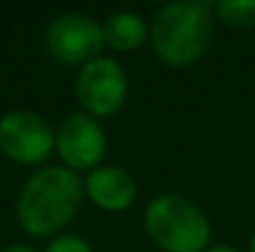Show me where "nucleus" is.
<instances>
[{
	"label": "nucleus",
	"mask_w": 255,
	"mask_h": 252,
	"mask_svg": "<svg viewBox=\"0 0 255 252\" xmlns=\"http://www.w3.org/2000/svg\"><path fill=\"white\" fill-rule=\"evenodd\" d=\"M85 178L70 168H37L20 188L15 200L17 225L30 238H57L82 210Z\"/></svg>",
	"instance_id": "obj_1"
},
{
	"label": "nucleus",
	"mask_w": 255,
	"mask_h": 252,
	"mask_svg": "<svg viewBox=\"0 0 255 252\" xmlns=\"http://www.w3.org/2000/svg\"><path fill=\"white\" fill-rule=\"evenodd\" d=\"M216 27L213 2L176 0L161 5L149 25V45L156 60L173 70L193 67L211 47Z\"/></svg>",
	"instance_id": "obj_2"
},
{
	"label": "nucleus",
	"mask_w": 255,
	"mask_h": 252,
	"mask_svg": "<svg viewBox=\"0 0 255 252\" xmlns=\"http://www.w3.org/2000/svg\"><path fill=\"white\" fill-rule=\"evenodd\" d=\"M144 230L161 252H206L211 243L206 213L181 193H161L146 203Z\"/></svg>",
	"instance_id": "obj_3"
},
{
	"label": "nucleus",
	"mask_w": 255,
	"mask_h": 252,
	"mask_svg": "<svg viewBox=\"0 0 255 252\" xmlns=\"http://www.w3.org/2000/svg\"><path fill=\"white\" fill-rule=\"evenodd\" d=\"M0 154L27 168H42L55 154V129L52 124L27 109H12L0 116Z\"/></svg>",
	"instance_id": "obj_4"
},
{
	"label": "nucleus",
	"mask_w": 255,
	"mask_h": 252,
	"mask_svg": "<svg viewBox=\"0 0 255 252\" xmlns=\"http://www.w3.org/2000/svg\"><path fill=\"white\" fill-rule=\"evenodd\" d=\"M129 94V77L122 62L114 57H97L80 67L75 80V96L80 111L89 114L92 119H109L127 104Z\"/></svg>",
	"instance_id": "obj_5"
},
{
	"label": "nucleus",
	"mask_w": 255,
	"mask_h": 252,
	"mask_svg": "<svg viewBox=\"0 0 255 252\" xmlns=\"http://www.w3.org/2000/svg\"><path fill=\"white\" fill-rule=\"evenodd\" d=\"M45 45L55 62L85 67L87 62L102 57V22L87 12H62L47 25Z\"/></svg>",
	"instance_id": "obj_6"
},
{
	"label": "nucleus",
	"mask_w": 255,
	"mask_h": 252,
	"mask_svg": "<svg viewBox=\"0 0 255 252\" xmlns=\"http://www.w3.org/2000/svg\"><path fill=\"white\" fill-rule=\"evenodd\" d=\"M55 154L62 166L75 173H89L102 166L107 156V134L102 124L85 111L65 116L55 129Z\"/></svg>",
	"instance_id": "obj_7"
},
{
	"label": "nucleus",
	"mask_w": 255,
	"mask_h": 252,
	"mask_svg": "<svg viewBox=\"0 0 255 252\" xmlns=\"http://www.w3.org/2000/svg\"><path fill=\"white\" fill-rule=\"evenodd\" d=\"M85 195L104 213H124L136 203L139 185L127 168L102 164L85 175Z\"/></svg>",
	"instance_id": "obj_8"
},
{
	"label": "nucleus",
	"mask_w": 255,
	"mask_h": 252,
	"mask_svg": "<svg viewBox=\"0 0 255 252\" xmlns=\"http://www.w3.org/2000/svg\"><path fill=\"white\" fill-rule=\"evenodd\" d=\"M102 35L104 47H112L114 52H136L149 42V25L139 12L119 10L102 22Z\"/></svg>",
	"instance_id": "obj_9"
},
{
	"label": "nucleus",
	"mask_w": 255,
	"mask_h": 252,
	"mask_svg": "<svg viewBox=\"0 0 255 252\" xmlns=\"http://www.w3.org/2000/svg\"><path fill=\"white\" fill-rule=\"evenodd\" d=\"M213 15L228 27L248 30L255 27V0H221L213 2Z\"/></svg>",
	"instance_id": "obj_10"
},
{
	"label": "nucleus",
	"mask_w": 255,
	"mask_h": 252,
	"mask_svg": "<svg viewBox=\"0 0 255 252\" xmlns=\"http://www.w3.org/2000/svg\"><path fill=\"white\" fill-rule=\"evenodd\" d=\"M42 252H94L92 245L87 243L82 235H57L47 243Z\"/></svg>",
	"instance_id": "obj_11"
},
{
	"label": "nucleus",
	"mask_w": 255,
	"mask_h": 252,
	"mask_svg": "<svg viewBox=\"0 0 255 252\" xmlns=\"http://www.w3.org/2000/svg\"><path fill=\"white\" fill-rule=\"evenodd\" d=\"M0 252H40V250H35L32 245H25V243H12V245L0 248Z\"/></svg>",
	"instance_id": "obj_12"
},
{
	"label": "nucleus",
	"mask_w": 255,
	"mask_h": 252,
	"mask_svg": "<svg viewBox=\"0 0 255 252\" xmlns=\"http://www.w3.org/2000/svg\"><path fill=\"white\" fill-rule=\"evenodd\" d=\"M206 252H241V250H236L231 245H213V248H208Z\"/></svg>",
	"instance_id": "obj_13"
},
{
	"label": "nucleus",
	"mask_w": 255,
	"mask_h": 252,
	"mask_svg": "<svg viewBox=\"0 0 255 252\" xmlns=\"http://www.w3.org/2000/svg\"><path fill=\"white\" fill-rule=\"evenodd\" d=\"M251 252H255V233H253V238H251Z\"/></svg>",
	"instance_id": "obj_14"
}]
</instances>
